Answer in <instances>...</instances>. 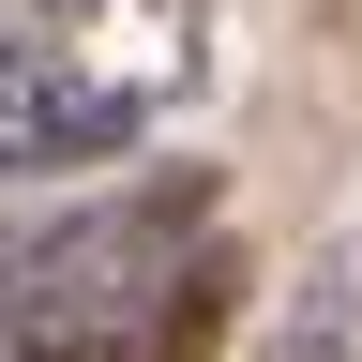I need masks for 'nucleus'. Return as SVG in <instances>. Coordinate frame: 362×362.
I'll list each match as a JSON object with an SVG mask.
<instances>
[{"label":"nucleus","mask_w":362,"mask_h":362,"mask_svg":"<svg viewBox=\"0 0 362 362\" xmlns=\"http://www.w3.org/2000/svg\"><path fill=\"white\" fill-rule=\"evenodd\" d=\"M272 362H362V242H332L272 317Z\"/></svg>","instance_id":"nucleus-2"},{"label":"nucleus","mask_w":362,"mask_h":362,"mask_svg":"<svg viewBox=\"0 0 362 362\" xmlns=\"http://www.w3.org/2000/svg\"><path fill=\"white\" fill-rule=\"evenodd\" d=\"M197 76H211L197 0H16L0 16V181L136 151L166 106H197Z\"/></svg>","instance_id":"nucleus-1"}]
</instances>
